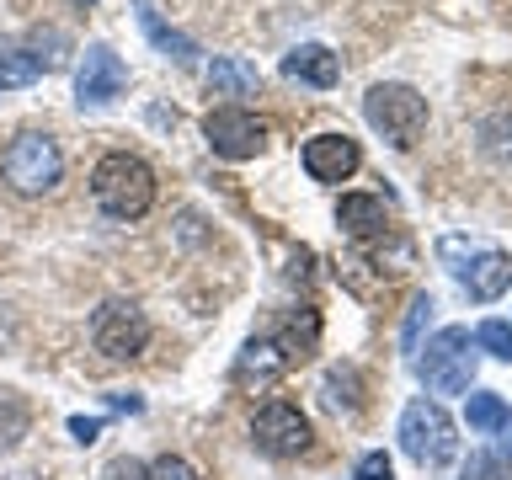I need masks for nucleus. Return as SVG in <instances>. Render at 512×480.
<instances>
[{
	"label": "nucleus",
	"mask_w": 512,
	"mask_h": 480,
	"mask_svg": "<svg viewBox=\"0 0 512 480\" xmlns=\"http://www.w3.org/2000/svg\"><path fill=\"white\" fill-rule=\"evenodd\" d=\"M91 198L107 219H144L155 203V171L144 166L139 155L112 150V155L96 160V171H91Z\"/></svg>",
	"instance_id": "nucleus-1"
},
{
	"label": "nucleus",
	"mask_w": 512,
	"mask_h": 480,
	"mask_svg": "<svg viewBox=\"0 0 512 480\" xmlns=\"http://www.w3.org/2000/svg\"><path fill=\"white\" fill-rule=\"evenodd\" d=\"M411 363L432 395H464L475 384V347H470V331L464 326H443L427 342L422 358H411Z\"/></svg>",
	"instance_id": "nucleus-2"
},
{
	"label": "nucleus",
	"mask_w": 512,
	"mask_h": 480,
	"mask_svg": "<svg viewBox=\"0 0 512 480\" xmlns=\"http://www.w3.org/2000/svg\"><path fill=\"white\" fill-rule=\"evenodd\" d=\"M0 171H6L11 192H22V198H38V192H54L59 176H64V150L54 144V134H16L6 160H0Z\"/></svg>",
	"instance_id": "nucleus-3"
},
{
	"label": "nucleus",
	"mask_w": 512,
	"mask_h": 480,
	"mask_svg": "<svg viewBox=\"0 0 512 480\" xmlns=\"http://www.w3.org/2000/svg\"><path fill=\"white\" fill-rule=\"evenodd\" d=\"M363 118L374 134L390 139L395 150H406V144H416V134H422V123H427V96L390 80V86H374L363 96Z\"/></svg>",
	"instance_id": "nucleus-4"
},
{
	"label": "nucleus",
	"mask_w": 512,
	"mask_h": 480,
	"mask_svg": "<svg viewBox=\"0 0 512 480\" xmlns=\"http://www.w3.org/2000/svg\"><path fill=\"white\" fill-rule=\"evenodd\" d=\"M400 448L416 459V464H448L459 454V432L448 422V411L438 400H411L400 411Z\"/></svg>",
	"instance_id": "nucleus-5"
},
{
	"label": "nucleus",
	"mask_w": 512,
	"mask_h": 480,
	"mask_svg": "<svg viewBox=\"0 0 512 480\" xmlns=\"http://www.w3.org/2000/svg\"><path fill=\"white\" fill-rule=\"evenodd\" d=\"M144 342H150V320H144L139 304L107 299L102 310L91 315V347L102 352V358L128 363V358H139V352H144Z\"/></svg>",
	"instance_id": "nucleus-6"
},
{
	"label": "nucleus",
	"mask_w": 512,
	"mask_h": 480,
	"mask_svg": "<svg viewBox=\"0 0 512 480\" xmlns=\"http://www.w3.org/2000/svg\"><path fill=\"white\" fill-rule=\"evenodd\" d=\"M251 443L272 459H294L310 448V422H304V411L288 406V400H267V406L251 416Z\"/></svg>",
	"instance_id": "nucleus-7"
},
{
	"label": "nucleus",
	"mask_w": 512,
	"mask_h": 480,
	"mask_svg": "<svg viewBox=\"0 0 512 480\" xmlns=\"http://www.w3.org/2000/svg\"><path fill=\"white\" fill-rule=\"evenodd\" d=\"M203 134H208V144H214V155H224V160H251V155L267 150V123L251 118V112H240V107L208 112Z\"/></svg>",
	"instance_id": "nucleus-8"
},
{
	"label": "nucleus",
	"mask_w": 512,
	"mask_h": 480,
	"mask_svg": "<svg viewBox=\"0 0 512 480\" xmlns=\"http://www.w3.org/2000/svg\"><path fill=\"white\" fill-rule=\"evenodd\" d=\"M123 86H128L123 59L112 54L107 43H91L86 59H80V75H75V102L80 107H107V102L123 96Z\"/></svg>",
	"instance_id": "nucleus-9"
},
{
	"label": "nucleus",
	"mask_w": 512,
	"mask_h": 480,
	"mask_svg": "<svg viewBox=\"0 0 512 480\" xmlns=\"http://www.w3.org/2000/svg\"><path fill=\"white\" fill-rule=\"evenodd\" d=\"M358 139L347 134H315L304 144V171L315 176V182H347L352 171H358Z\"/></svg>",
	"instance_id": "nucleus-10"
},
{
	"label": "nucleus",
	"mask_w": 512,
	"mask_h": 480,
	"mask_svg": "<svg viewBox=\"0 0 512 480\" xmlns=\"http://www.w3.org/2000/svg\"><path fill=\"white\" fill-rule=\"evenodd\" d=\"M459 283H464V294L470 299H502L507 288H512V256H502V251H480V256H470V267H459Z\"/></svg>",
	"instance_id": "nucleus-11"
},
{
	"label": "nucleus",
	"mask_w": 512,
	"mask_h": 480,
	"mask_svg": "<svg viewBox=\"0 0 512 480\" xmlns=\"http://www.w3.org/2000/svg\"><path fill=\"white\" fill-rule=\"evenodd\" d=\"M336 219H342L347 235L358 240H374L390 230V208H384V198H374V192H347L342 203H336Z\"/></svg>",
	"instance_id": "nucleus-12"
},
{
	"label": "nucleus",
	"mask_w": 512,
	"mask_h": 480,
	"mask_svg": "<svg viewBox=\"0 0 512 480\" xmlns=\"http://www.w3.org/2000/svg\"><path fill=\"white\" fill-rule=\"evenodd\" d=\"M283 75L326 91V86H336V80H342V59H336L331 48H320V43H304V48H294V54L283 59Z\"/></svg>",
	"instance_id": "nucleus-13"
},
{
	"label": "nucleus",
	"mask_w": 512,
	"mask_h": 480,
	"mask_svg": "<svg viewBox=\"0 0 512 480\" xmlns=\"http://www.w3.org/2000/svg\"><path fill=\"white\" fill-rule=\"evenodd\" d=\"M288 363H294V358L278 347V336H262V342H246V347H240L235 379H240V384H251V379H256V384H272Z\"/></svg>",
	"instance_id": "nucleus-14"
},
{
	"label": "nucleus",
	"mask_w": 512,
	"mask_h": 480,
	"mask_svg": "<svg viewBox=\"0 0 512 480\" xmlns=\"http://www.w3.org/2000/svg\"><path fill=\"white\" fill-rule=\"evenodd\" d=\"M203 80H208V91H214V96H251L256 86H262L256 64H246V59H208Z\"/></svg>",
	"instance_id": "nucleus-15"
},
{
	"label": "nucleus",
	"mask_w": 512,
	"mask_h": 480,
	"mask_svg": "<svg viewBox=\"0 0 512 480\" xmlns=\"http://www.w3.org/2000/svg\"><path fill=\"white\" fill-rule=\"evenodd\" d=\"M134 6H139V27L150 32V43H155L166 59H176V64H192V59H198V43H192V38H182L176 27H166V22H160L150 0H134Z\"/></svg>",
	"instance_id": "nucleus-16"
},
{
	"label": "nucleus",
	"mask_w": 512,
	"mask_h": 480,
	"mask_svg": "<svg viewBox=\"0 0 512 480\" xmlns=\"http://www.w3.org/2000/svg\"><path fill=\"white\" fill-rule=\"evenodd\" d=\"M32 432V406L16 390H0V454H11Z\"/></svg>",
	"instance_id": "nucleus-17"
},
{
	"label": "nucleus",
	"mask_w": 512,
	"mask_h": 480,
	"mask_svg": "<svg viewBox=\"0 0 512 480\" xmlns=\"http://www.w3.org/2000/svg\"><path fill=\"white\" fill-rule=\"evenodd\" d=\"M464 416H470V427H475V432H507V427H512L507 400H502V395H491V390H480V395L464 400Z\"/></svg>",
	"instance_id": "nucleus-18"
},
{
	"label": "nucleus",
	"mask_w": 512,
	"mask_h": 480,
	"mask_svg": "<svg viewBox=\"0 0 512 480\" xmlns=\"http://www.w3.org/2000/svg\"><path fill=\"white\" fill-rule=\"evenodd\" d=\"M48 70L43 54H27V48H6L0 54V91H16V86H32Z\"/></svg>",
	"instance_id": "nucleus-19"
},
{
	"label": "nucleus",
	"mask_w": 512,
	"mask_h": 480,
	"mask_svg": "<svg viewBox=\"0 0 512 480\" xmlns=\"http://www.w3.org/2000/svg\"><path fill=\"white\" fill-rule=\"evenodd\" d=\"M432 310H438V304H432V294H416V299H411L406 326H400V352H406V358H416V352H422V336H427V326H432Z\"/></svg>",
	"instance_id": "nucleus-20"
},
{
	"label": "nucleus",
	"mask_w": 512,
	"mask_h": 480,
	"mask_svg": "<svg viewBox=\"0 0 512 480\" xmlns=\"http://www.w3.org/2000/svg\"><path fill=\"white\" fill-rule=\"evenodd\" d=\"M326 406H336V411H358L363 400H358V374L352 368H331L326 374Z\"/></svg>",
	"instance_id": "nucleus-21"
},
{
	"label": "nucleus",
	"mask_w": 512,
	"mask_h": 480,
	"mask_svg": "<svg viewBox=\"0 0 512 480\" xmlns=\"http://www.w3.org/2000/svg\"><path fill=\"white\" fill-rule=\"evenodd\" d=\"M475 347L491 352V358H502V363H512V326H507V320H480Z\"/></svg>",
	"instance_id": "nucleus-22"
},
{
	"label": "nucleus",
	"mask_w": 512,
	"mask_h": 480,
	"mask_svg": "<svg viewBox=\"0 0 512 480\" xmlns=\"http://www.w3.org/2000/svg\"><path fill=\"white\" fill-rule=\"evenodd\" d=\"M464 480H507V459L502 454H470Z\"/></svg>",
	"instance_id": "nucleus-23"
},
{
	"label": "nucleus",
	"mask_w": 512,
	"mask_h": 480,
	"mask_svg": "<svg viewBox=\"0 0 512 480\" xmlns=\"http://www.w3.org/2000/svg\"><path fill=\"white\" fill-rule=\"evenodd\" d=\"M150 480H203V475L192 470L187 459H176V454H166V459H155V464H150Z\"/></svg>",
	"instance_id": "nucleus-24"
},
{
	"label": "nucleus",
	"mask_w": 512,
	"mask_h": 480,
	"mask_svg": "<svg viewBox=\"0 0 512 480\" xmlns=\"http://www.w3.org/2000/svg\"><path fill=\"white\" fill-rule=\"evenodd\" d=\"M352 480H395L390 454H363V459H358V470H352Z\"/></svg>",
	"instance_id": "nucleus-25"
},
{
	"label": "nucleus",
	"mask_w": 512,
	"mask_h": 480,
	"mask_svg": "<svg viewBox=\"0 0 512 480\" xmlns=\"http://www.w3.org/2000/svg\"><path fill=\"white\" fill-rule=\"evenodd\" d=\"M102 480H150V464H139V459H128V454H118L102 470Z\"/></svg>",
	"instance_id": "nucleus-26"
},
{
	"label": "nucleus",
	"mask_w": 512,
	"mask_h": 480,
	"mask_svg": "<svg viewBox=\"0 0 512 480\" xmlns=\"http://www.w3.org/2000/svg\"><path fill=\"white\" fill-rule=\"evenodd\" d=\"M70 432H75V443H96V432H102V422H96V416H75Z\"/></svg>",
	"instance_id": "nucleus-27"
},
{
	"label": "nucleus",
	"mask_w": 512,
	"mask_h": 480,
	"mask_svg": "<svg viewBox=\"0 0 512 480\" xmlns=\"http://www.w3.org/2000/svg\"><path fill=\"white\" fill-rule=\"evenodd\" d=\"M107 406H118V411H144V400H139V395H107Z\"/></svg>",
	"instance_id": "nucleus-28"
},
{
	"label": "nucleus",
	"mask_w": 512,
	"mask_h": 480,
	"mask_svg": "<svg viewBox=\"0 0 512 480\" xmlns=\"http://www.w3.org/2000/svg\"><path fill=\"white\" fill-rule=\"evenodd\" d=\"M80 6H91V0H80Z\"/></svg>",
	"instance_id": "nucleus-29"
},
{
	"label": "nucleus",
	"mask_w": 512,
	"mask_h": 480,
	"mask_svg": "<svg viewBox=\"0 0 512 480\" xmlns=\"http://www.w3.org/2000/svg\"><path fill=\"white\" fill-rule=\"evenodd\" d=\"M507 448H512V438H507Z\"/></svg>",
	"instance_id": "nucleus-30"
}]
</instances>
